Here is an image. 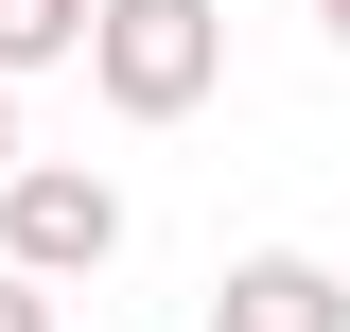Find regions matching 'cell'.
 I'll list each match as a JSON object with an SVG mask.
<instances>
[{
    "instance_id": "5b68a950",
    "label": "cell",
    "mask_w": 350,
    "mask_h": 332,
    "mask_svg": "<svg viewBox=\"0 0 350 332\" xmlns=\"http://www.w3.org/2000/svg\"><path fill=\"white\" fill-rule=\"evenodd\" d=\"M0 332H53V280H18V262H0Z\"/></svg>"
},
{
    "instance_id": "277c9868",
    "label": "cell",
    "mask_w": 350,
    "mask_h": 332,
    "mask_svg": "<svg viewBox=\"0 0 350 332\" xmlns=\"http://www.w3.org/2000/svg\"><path fill=\"white\" fill-rule=\"evenodd\" d=\"M88 18H105V0H0V87H36V70H88Z\"/></svg>"
},
{
    "instance_id": "3957f363",
    "label": "cell",
    "mask_w": 350,
    "mask_h": 332,
    "mask_svg": "<svg viewBox=\"0 0 350 332\" xmlns=\"http://www.w3.org/2000/svg\"><path fill=\"white\" fill-rule=\"evenodd\" d=\"M211 332H350V280H333L315 245H245V262L211 280Z\"/></svg>"
},
{
    "instance_id": "6da1fadb",
    "label": "cell",
    "mask_w": 350,
    "mask_h": 332,
    "mask_svg": "<svg viewBox=\"0 0 350 332\" xmlns=\"http://www.w3.org/2000/svg\"><path fill=\"white\" fill-rule=\"evenodd\" d=\"M88 87H105V123H193L228 87V0H105L88 18Z\"/></svg>"
},
{
    "instance_id": "52a82bcc",
    "label": "cell",
    "mask_w": 350,
    "mask_h": 332,
    "mask_svg": "<svg viewBox=\"0 0 350 332\" xmlns=\"http://www.w3.org/2000/svg\"><path fill=\"white\" fill-rule=\"evenodd\" d=\"M315 36H333V53H350V0H315Z\"/></svg>"
},
{
    "instance_id": "8992f818",
    "label": "cell",
    "mask_w": 350,
    "mask_h": 332,
    "mask_svg": "<svg viewBox=\"0 0 350 332\" xmlns=\"http://www.w3.org/2000/svg\"><path fill=\"white\" fill-rule=\"evenodd\" d=\"M0 175H18V87H0Z\"/></svg>"
},
{
    "instance_id": "7a4b0ae2",
    "label": "cell",
    "mask_w": 350,
    "mask_h": 332,
    "mask_svg": "<svg viewBox=\"0 0 350 332\" xmlns=\"http://www.w3.org/2000/svg\"><path fill=\"white\" fill-rule=\"evenodd\" d=\"M0 262H18V280H105V262H123V175L105 158H18L0 175Z\"/></svg>"
}]
</instances>
